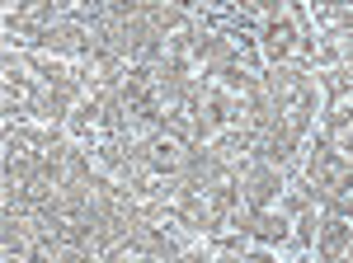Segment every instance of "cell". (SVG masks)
Wrapping results in <instances>:
<instances>
[{"label": "cell", "mask_w": 353, "mask_h": 263, "mask_svg": "<svg viewBox=\"0 0 353 263\" xmlns=\"http://www.w3.org/2000/svg\"><path fill=\"white\" fill-rule=\"evenodd\" d=\"M334 141H339V151H349V156H353V127L344 132V136H334Z\"/></svg>", "instance_id": "cell-14"}, {"label": "cell", "mask_w": 353, "mask_h": 263, "mask_svg": "<svg viewBox=\"0 0 353 263\" xmlns=\"http://www.w3.org/2000/svg\"><path fill=\"white\" fill-rule=\"evenodd\" d=\"M264 90L273 99V113L297 136H306L311 123H316V80L306 76L297 61H288V66H269L264 71Z\"/></svg>", "instance_id": "cell-1"}, {"label": "cell", "mask_w": 353, "mask_h": 263, "mask_svg": "<svg viewBox=\"0 0 353 263\" xmlns=\"http://www.w3.org/2000/svg\"><path fill=\"white\" fill-rule=\"evenodd\" d=\"M5 43L10 48H43L48 43V24L43 19H5Z\"/></svg>", "instance_id": "cell-10"}, {"label": "cell", "mask_w": 353, "mask_h": 263, "mask_svg": "<svg viewBox=\"0 0 353 263\" xmlns=\"http://www.w3.org/2000/svg\"><path fill=\"white\" fill-rule=\"evenodd\" d=\"M353 244V221L339 207H321V231H316V249L325 259H349Z\"/></svg>", "instance_id": "cell-7"}, {"label": "cell", "mask_w": 353, "mask_h": 263, "mask_svg": "<svg viewBox=\"0 0 353 263\" xmlns=\"http://www.w3.org/2000/svg\"><path fill=\"white\" fill-rule=\"evenodd\" d=\"M198 146V141H189L184 132H174V127H161L146 146H137V156L146 160L151 169H161V174H179L184 169V160H189V151Z\"/></svg>", "instance_id": "cell-5"}, {"label": "cell", "mask_w": 353, "mask_h": 263, "mask_svg": "<svg viewBox=\"0 0 353 263\" xmlns=\"http://www.w3.org/2000/svg\"><path fill=\"white\" fill-rule=\"evenodd\" d=\"M349 127H353V90H339L325 104V136H344Z\"/></svg>", "instance_id": "cell-11"}, {"label": "cell", "mask_w": 353, "mask_h": 263, "mask_svg": "<svg viewBox=\"0 0 353 263\" xmlns=\"http://www.w3.org/2000/svg\"><path fill=\"white\" fill-rule=\"evenodd\" d=\"M250 141H254V160H269V165H278V169H288L292 160H297L301 151V136L278 113L273 118H264L259 127H250Z\"/></svg>", "instance_id": "cell-4"}, {"label": "cell", "mask_w": 353, "mask_h": 263, "mask_svg": "<svg viewBox=\"0 0 353 263\" xmlns=\"http://www.w3.org/2000/svg\"><path fill=\"white\" fill-rule=\"evenodd\" d=\"M306 188H311V198L321 207H330V202H339V198L353 193V156L339 151L334 136H316V146L306 156Z\"/></svg>", "instance_id": "cell-2"}, {"label": "cell", "mask_w": 353, "mask_h": 263, "mask_svg": "<svg viewBox=\"0 0 353 263\" xmlns=\"http://www.w3.org/2000/svg\"><path fill=\"white\" fill-rule=\"evenodd\" d=\"M141 249H146V259H179L184 254V244L174 240L170 226H141Z\"/></svg>", "instance_id": "cell-9"}, {"label": "cell", "mask_w": 353, "mask_h": 263, "mask_svg": "<svg viewBox=\"0 0 353 263\" xmlns=\"http://www.w3.org/2000/svg\"><path fill=\"white\" fill-rule=\"evenodd\" d=\"M316 231H321V216H316V207L301 211V216H292V244H297V249H311V244H316Z\"/></svg>", "instance_id": "cell-12"}, {"label": "cell", "mask_w": 353, "mask_h": 263, "mask_svg": "<svg viewBox=\"0 0 353 263\" xmlns=\"http://www.w3.org/2000/svg\"><path fill=\"white\" fill-rule=\"evenodd\" d=\"M259 52L269 66H288V61H297V56H316V43H306L301 38V28L288 19V14H273L259 24Z\"/></svg>", "instance_id": "cell-3"}, {"label": "cell", "mask_w": 353, "mask_h": 263, "mask_svg": "<svg viewBox=\"0 0 353 263\" xmlns=\"http://www.w3.org/2000/svg\"><path fill=\"white\" fill-rule=\"evenodd\" d=\"M33 169H43V156L33 151V146H24L19 136H10L5 132V156H0V174H33Z\"/></svg>", "instance_id": "cell-8"}, {"label": "cell", "mask_w": 353, "mask_h": 263, "mask_svg": "<svg viewBox=\"0 0 353 263\" xmlns=\"http://www.w3.org/2000/svg\"><path fill=\"white\" fill-rule=\"evenodd\" d=\"M283 169L278 165H269V160H254L250 169L241 174V202L250 211H259V207H273L278 198H283Z\"/></svg>", "instance_id": "cell-6"}, {"label": "cell", "mask_w": 353, "mask_h": 263, "mask_svg": "<svg viewBox=\"0 0 353 263\" xmlns=\"http://www.w3.org/2000/svg\"><path fill=\"white\" fill-rule=\"evenodd\" d=\"M241 10H250V14H264V19H273V14H283V0H236Z\"/></svg>", "instance_id": "cell-13"}]
</instances>
